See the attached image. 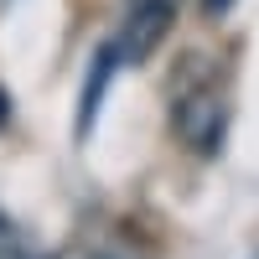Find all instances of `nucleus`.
<instances>
[{"mask_svg": "<svg viewBox=\"0 0 259 259\" xmlns=\"http://www.w3.org/2000/svg\"><path fill=\"white\" fill-rule=\"evenodd\" d=\"M166 114L171 135H177L192 156H218L228 135V94L218 83V68L202 52H182L166 83Z\"/></svg>", "mask_w": 259, "mask_h": 259, "instance_id": "f257e3e1", "label": "nucleus"}, {"mask_svg": "<svg viewBox=\"0 0 259 259\" xmlns=\"http://www.w3.org/2000/svg\"><path fill=\"white\" fill-rule=\"evenodd\" d=\"M177 6L182 0H135L130 16H124V26H119V36H114L119 62H140V57L156 52L161 36L171 31V21H177Z\"/></svg>", "mask_w": 259, "mask_h": 259, "instance_id": "f03ea898", "label": "nucleus"}, {"mask_svg": "<svg viewBox=\"0 0 259 259\" xmlns=\"http://www.w3.org/2000/svg\"><path fill=\"white\" fill-rule=\"evenodd\" d=\"M119 62V52H114V41L104 47L99 57H94V68H89V89H83V114H78V135H89L94 130V114H99V94H104V83H109V68Z\"/></svg>", "mask_w": 259, "mask_h": 259, "instance_id": "7ed1b4c3", "label": "nucleus"}, {"mask_svg": "<svg viewBox=\"0 0 259 259\" xmlns=\"http://www.w3.org/2000/svg\"><path fill=\"white\" fill-rule=\"evenodd\" d=\"M0 259H36L31 244H26V233H21L6 212H0Z\"/></svg>", "mask_w": 259, "mask_h": 259, "instance_id": "20e7f679", "label": "nucleus"}, {"mask_svg": "<svg viewBox=\"0 0 259 259\" xmlns=\"http://www.w3.org/2000/svg\"><path fill=\"white\" fill-rule=\"evenodd\" d=\"M202 11H207V16H228L233 0H202Z\"/></svg>", "mask_w": 259, "mask_h": 259, "instance_id": "39448f33", "label": "nucleus"}, {"mask_svg": "<svg viewBox=\"0 0 259 259\" xmlns=\"http://www.w3.org/2000/svg\"><path fill=\"white\" fill-rule=\"evenodd\" d=\"M6 119H11V94L0 89V124H6Z\"/></svg>", "mask_w": 259, "mask_h": 259, "instance_id": "423d86ee", "label": "nucleus"}]
</instances>
